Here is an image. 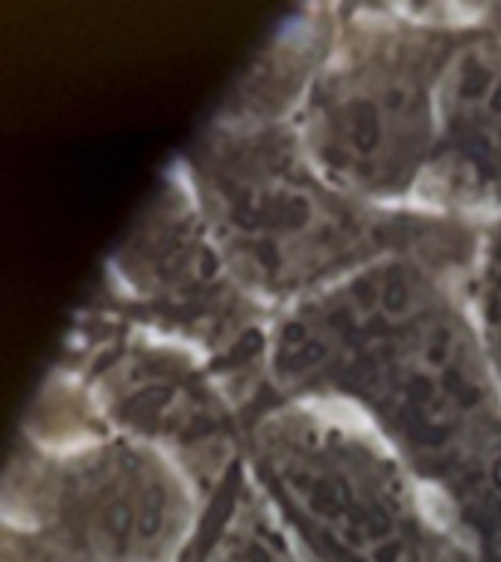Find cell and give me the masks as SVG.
<instances>
[{"instance_id": "cell-2", "label": "cell", "mask_w": 501, "mask_h": 562, "mask_svg": "<svg viewBox=\"0 0 501 562\" xmlns=\"http://www.w3.org/2000/svg\"><path fill=\"white\" fill-rule=\"evenodd\" d=\"M197 182L202 220L244 288L316 293L376 261L367 211L316 173L297 135L229 132Z\"/></svg>"}, {"instance_id": "cell-1", "label": "cell", "mask_w": 501, "mask_h": 562, "mask_svg": "<svg viewBox=\"0 0 501 562\" xmlns=\"http://www.w3.org/2000/svg\"><path fill=\"white\" fill-rule=\"evenodd\" d=\"M279 384L372 413L420 472L466 477L501 446V386L464 314L411 261L376 258L316 290L272 334Z\"/></svg>"}, {"instance_id": "cell-8", "label": "cell", "mask_w": 501, "mask_h": 562, "mask_svg": "<svg viewBox=\"0 0 501 562\" xmlns=\"http://www.w3.org/2000/svg\"><path fill=\"white\" fill-rule=\"evenodd\" d=\"M478 314H481V340L501 386V223L487 240V252L478 276Z\"/></svg>"}, {"instance_id": "cell-6", "label": "cell", "mask_w": 501, "mask_h": 562, "mask_svg": "<svg viewBox=\"0 0 501 562\" xmlns=\"http://www.w3.org/2000/svg\"><path fill=\"white\" fill-rule=\"evenodd\" d=\"M437 167L501 200V42L460 47L439 86Z\"/></svg>"}, {"instance_id": "cell-4", "label": "cell", "mask_w": 501, "mask_h": 562, "mask_svg": "<svg viewBox=\"0 0 501 562\" xmlns=\"http://www.w3.org/2000/svg\"><path fill=\"white\" fill-rule=\"evenodd\" d=\"M255 442L281 498L343 562H475L422 513L402 465L341 425L276 413Z\"/></svg>"}, {"instance_id": "cell-3", "label": "cell", "mask_w": 501, "mask_h": 562, "mask_svg": "<svg viewBox=\"0 0 501 562\" xmlns=\"http://www.w3.org/2000/svg\"><path fill=\"white\" fill-rule=\"evenodd\" d=\"M455 50L413 26H378L316 70L297 138L352 200L404 196L437 156L439 86Z\"/></svg>"}, {"instance_id": "cell-7", "label": "cell", "mask_w": 501, "mask_h": 562, "mask_svg": "<svg viewBox=\"0 0 501 562\" xmlns=\"http://www.w3.org/2000/svg\"><path fill=\"white\" fill-rule=\"evenodd\" d=\"M202 562H305L299 548L255 501H244Z\"/></svg>"}, {"instance_id": "cell-5", "label": "cell", "mask_w": 501, "mask_h": 562, "mask_svg": "<svg viewBox=\"0 0 501 562\" xmlns=\"http://www.w3.org/2000/svg\"><path fill=\"white\" fill-rule=\"evenodd\" d=\"M51 548L77 562H179L193 504L158 448L105 442L68 460L51 495Z\"/></svg>"}]
</instances>
